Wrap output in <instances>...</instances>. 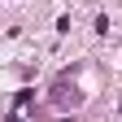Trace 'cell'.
<instances>
[{"instance_id":"obj_1","label":"cell","mask_w":122,"mask_h":122,"mask_svg":"<svg viewBox=\"0 0 122 122\" xmlns=\"http://www.w3.org/2000/svg\"><path fill=\"white\" fill-rule=\"evenodd\" d=\"M57 100H61V105H79V92H74V87H70V92L57 87Z\"/></svg>"}]
</instances>
